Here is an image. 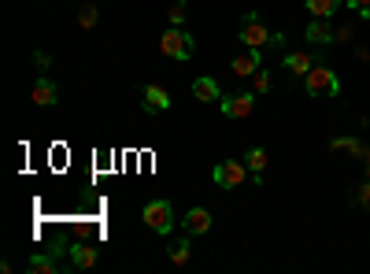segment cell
I'll use <instances>...</instances> for the list:
<instances>
[{
	"label": "cell",
	"instance_id": "3",
	"mask_svg": "<svg viewBox=\"0 0 370 274\" xmlns=\"http://www.w3.org/2000/svg\"><path fill=\"white\" fill-rule=\"evenodd\" d=\"M145 223H148L152 234H170V226H174L170 200H148L145 204Z\"/></svg>",
	"mask_w": 370,
	"mask_h": 274
},
{
	"label": "cell",
	"instance_id": "21",
	"mask_svg": "<svg viewBox=\"0 0 370 274\" xmlns=\"http://www.w3.org/2000/svg\"><path fill=\"white\" fill-rule=\"evenodd\" d=\"M270 89V74L267 71H256V93H267Z\"/></svg>",
	"mask_w": 370,
	"mask_h": 274
},
{
	"label": "cell",
	"instance_id": "8",
	"mask_svg": "<svg viewBox=\"0 0 370 274\" xmlns=\"http://www.w3.org/2000/svg\"><path fill=\"white\" fill-rule=\"evenodd\" d=\"M141 104H145L148 112H167V108H170V93L163 89V85H145V89H141Z\"/></svg>",
	"mask_w": 370,
	"mask_h": 274
},
{
	"label": "cell",
	"instance_id": "14",
	"mask_svg": "<svg viewBox=\"0 0 370 274\" xmlns=\"http://www.w3.org/2000/svg\"><path fill=\"white\" fill-rule=\"evenodd\" d=\"M311 67H315V63H311L308 52H289V56H285V71L289 74H308Z\"/></svg>",
	"mask_w": 370,
	"mask_h": 274
},
{
	"label": "cell",
	"instance_id": "22",
	"mask_svg": "<svg viewBox=\"0 0 370 274\" xmlns=\"http://www.w3.org/2000/svg\"><path fill=\"white\" fill-rule=\"evenodd\" d=\"M348 8H352V12H359V15H367V19H370V0H348Z\"/></svg>",
	"mask_w": 370,
	"mask_h": 274
},
{
	"label": "cell",
	"instance_id": "4",
	"mask_svg": "<svg viewBox=\"0 0 370 274\" xmlns=\"http://www.w3.org/2000/svg\"><path fill=\"white\" fill-rule=\"evenodd\" d=\"M211 178L222 185V189H237L245 178H248V163H237V160H226V163H219V167L211 171Z\"/></svg>",
	"mask_w": 370,
	"mask_h": 274
},
{
	"label": "cell",
	"instance_id": "15",
	"mask_svg": "<svg viewBox=\"0 0 370 274\" xmlns=\"http://www.w3.org/2000/svg\"><path fill=\"white\" fill-rule=\"evenodd\" d=\"M337 8H341V0H308V12L315 19H330Z\"/></svg>",
	"mask_w": 370,
	"mask_h": 274
},
{
	"label": "cell",
	"instance_id": "10",
	"mask_svg": "<svg viewBox=\"0 0 370 274\" xmlns=\"http://www.w3.org/2000/svg\"><path fill=\"white\" fill-rule=\"evenodd\" d=\"M193 96H197L200 104L222 101V96H219V82H215V78H197V82H193Z\"/></svg>",
	"mask_w": 370,
	"mask_h": 274
},
{
	"label": "cell",
	"instance_id": "2",
	"mask_svg": "<svg viewBox=\"0 0 370 274\" xmlns=\"http://www.w3.org/2000/svg\"><path fill=\"white\" fill-rule=\"evenodd\" d=\"M159 49H163V56H170V60H189L193 56V37L185 34L182 26H170L167 34L159 37Z\"/></svg>",
	"mask_w": 370,
	"mask_h": 274
},
{
	"label": "cell",
	"instance_id": "5",
	"mask_svg": "<svg viewBox=\"0 0 370 274\" xmlns=\"http://www.w3.org/2000/svg\"><path fill=\"white\" fill-rule=\"evenodd\" d=\"M237 37H241L248 49H263V45H270V30L259 23L252 12L245 15V23H241V30H237Z\"/></svg>",
	"mask_w": 370,
	"mask_h": 274
},
{
	"label": "cell",
	"instance_id": "19",
	"mask_svg": "<svg viewBox=\"0 0 370 274\" xmlns=\"http://www.w3.org/2000/svg\"><path fill=\"white\" fill-rule=\"evenodd\" d=\"M96 19H100V15H96V4H85L82 12H78V23H82L85 30H93V26H96Z\"/></svg>",
	"mask_w": 370,
	"mask_h": 274
},
{
	"label": "cell",
	"instance_id": "16",
	"mask_svg": "<svg viewBox=\"0 0 370 274\" xmlns=\"http://www.w3.org/2000/svg\"><path fill=\"white\" fill-rule=\"evenodd\" d=\"M245 163H248V171H252L256 178H259V174H263V167H267V152H263V148H248V152H245Z\"/></svg>",
	"mask_w": 370,
	"mask_h": 274
},
{
	"label": "cell",
	"instance_id": "23",
	"mask_svg": "<svg viewBox=\"0 0 370 274\" xmlns=\"http://www.w3.org/2000/svg\"><path fill=\"white\" fill-rule=\"evenodd\" d=\"M359 200H370V185H363V193H359Z\"/></svg>",
	"mask_w": 370,
	"mask_h": 274
},
{
	"label": "cell",
	"instance_id": "13",
	"mask_svg": "<svg viewBox=\"0 0 370 274\" xmlns=\"http://www.w3.org/2000/svg\"><path fill=\"white\" fill-rule=\"evenodd\" d=\"M308 41H315V45H330V41H337V34L326 26V19H315L308 26Z\"/></svg>",
	"mask_w": 370,
	"mask_h": 274
},
{
	"label": "cell",
	"instance_id": "18",
	"mask_svg": "<svg viewBox=\"0 0 370 274\" xmlns=\"http://www.w3.org/2000/svg\"><path fill=\"white\" fill-rule=\"evenodd\" d=\"M30 271H34V274H52V271H56V259H52V256H34V259H30Z\"/></svg>",
	"mask_w": 370,
	"mask_h": 274
},
{
	"label": "cell",
	"instance_id": "11",
	"mask_svg": "<svg viewBox=\"0 0 370 274\" xmlns=\"http://www.w3.org/2000/svg\"><path fill=\"white\" fill-rule=\"evenodd\" d=\"M259 71V52L252 49V52H241V56L234 60V74L237 78H248V74H256Z\"/></svg>",
	"mask_w": 370,
	"mask_h": 274
},
{
	"label": "cell",
	"instance_id": "9",
	"mask_svg": "<svg viewBox=\"0 0 370 274\" xmlns=\"http://www.w3.org/2000/svg\"><path fill=\"white\" fill-rule=\"evenodd\" d=\"M56 96H60V89L52 85V78H37L34 89H30V101H34L37 108H52V104H56Z\"/></svg>",
	"mask_w": 370,
	"mask_h": 274
},
{
	"label": "cell",
	"instance_id": "24",
	"mask_svg": "<svg viewBox=\"0 0 370 274\" xmlns=\"http://www.w3.org/2000/svg\"><path fill=\"white\" fill-rule=\"evenodd\" d=\"M367 167H370V156H367Z\"/></svg>",
	"mask_w": 370,
	"mask_h": 274
},
{
	"label": "cell",
	"instance_id": "20",
	"mask_svg": "<svg viewBox=\"0 0 370 274\" xmlns=\"http://www.w3.org/2000/svg\"><path fill=\"white\" fill-rule=\"evenodd\" d=\"M167 15H170V26H182L185 23V4H174Z\"/></svg>",
	"mask_w": 370,
	"mask_h": 274
},
{
	"label": "cell",
	"instance_id": "17",
	"mask_svg": "<svg viewBox=\"0 0 370 274\" xmlns=\"http://www.w3.org/2000/svg\"><path fill=\"white\" fill-rule=\"evenodd\" d=\"M170 263H174V267H185V263H189V237L170 245Z\"/></svg>",
	"mask_w": 370,
	"mask_h": 274
},
{
	"label": "cell",
	"instance_id": "12",
	"mask_svg": "<svg viewBox=\"0 0 370 274\" xmlns=\"http://www.w3.org/2000/svg\"><path fill=\"white\" fill-rule=\"evenodd\" d=\"M71 259H74V267H93L96 248L89 245V241H78V245H71Z\"/></svg>",
	"mask_w": 370,
	"mask_h": 274
},
{
	"label": "cell",
	"instance_id": "1",
	"mask_svg": "<svg viewBox=\"0 0 370 274\" xmlns=\"http://www.w3.org/2000/svg\"><path fill=\"white\" fill-rule=\"evenodd\" d=\"M303 85H308L311 96H337L341 93V82H337V74L330 67H311L303 74Z\"/></svg>",
	"mask_w": 370,
	"mask_h": 274
},
{
	"label": "cell",
	"instance_id": "6",
	"mask_svg": "<svg viewBox=\"0 0 370 274\" xmlns=\"http://www.w3.org/2000/svg\"><path fill=\"white\" fill-rule=\"evenodd\" d=\"M256 108V93H234L222 101V115L226 119H248Z\"/></svg>",
	"mask_w": 370,
	"mask_h": 274
},
{
	"label": "cell",
	"instance_id": "7",
	"mask_svg": "<svg viewBox=\"0 0 370 274\" xmlns=\"http://www.w3.org/2000/svg\"><path fill=\"white\" fill-rule=\"evenodd\" d=\"M182 226H185V234H189V237L208 234V230H211V212H208V207H193V212L182 219Z\"/></svg>",
	"mask_w": 370,
	"mask_h": 274
}]
</instances>
